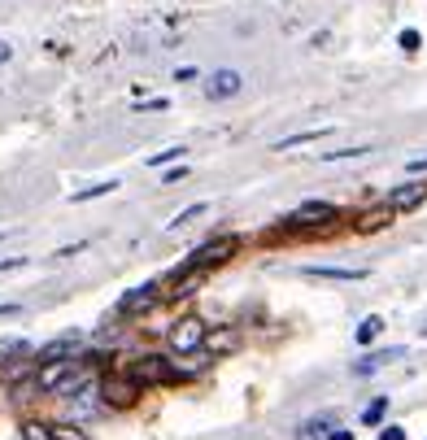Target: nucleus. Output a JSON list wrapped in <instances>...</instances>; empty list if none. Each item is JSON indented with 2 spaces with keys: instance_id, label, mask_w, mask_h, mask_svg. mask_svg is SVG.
<instances>
[{
  "instance_id": "nucleus-12",
  "label": "nucleus",
  "mask_w": 427,
  "mask_h": 440,
  "mask_svg": "<svg viewBox=\"0 0 427 440\" xmlns=\"http://www.w3.org/2000/svg\"><path fill=\"white\" fill-rule=\"evenodd\" d=\"M384 332V318L380 314H371V318H362V327H357V345H371L375 336Z\"/></svg>"
},
{
  "instance_id": "nucleus-2",
  "label": "nucleus",
  "mask_w": 427,
  "mask_h": 440,
  "mask_svg": "<svg viewBox=\"0 0 427 440\" xmlns=\"http://www.w3.org/2000/svg\"><path fill=\"white\" fill-rule=\"evenodd\" d=\"M166 340H170V353H196V349L209 345V332L196 314H184L166 327Z\"/></svg>"
},
{
  "instance_id": "nucleus-10",
  "label": "nucleus",
  "mask_w": 427,
  "mask_h": 440,
  "mask_svg": "<svg viewBox=\"0 0 427 440\" xmlns=\"http://www.w3.org/2000/svg\"><path fill=\"white\" fill-rule=\"evenodd\" d=\"M423 197H427V184H405V188H397L388 197V209H414Z\"/></svg>"
},
{
  "instance_id": "nucleus-5",
  "label": "nucleus",
  "mask_w": 427,
  "mask_h": 440,
  "mask_svg": "<svg viewBox=\"0 0 427 440\" xmlns=\"http://www.w3.org/2000/svg\"><path fill=\"white\" fill-rule=\"evenodd\" d=\"M79 345H83V336H79V332H65V336H57V340H48V345L35 353V366H48V362H70Z\"/></svg>"
},
{
  "instance_id": "nucleus-8",
  "label": "nucleus",
  "mask_w": 427,
  "mask_h": 440,
  "mask_svg": "<svg viewBox=\"0 0 427 440\" xmlns=\"http://www.w3.org/2000/svg\"><path fill=\"white\" fill-rule=\"evenodd\" d=\"M240 88H244V74H240V70H214V74H209V83H205L209 101H227V96H240Z\"/></svg>"
},
{
  "instance_id": "nucleus-6",
  "label": "nucleus",
  "mask_w": 427,
  "mask_h": 440,
  "mask_svg": "<svg viewBox=\"0 0 427 440\" xmlns=\"http://www.w3.org/2000/svg\"><path fill=\"white\" fill-rule=\"evenodd\" d=\"M157 305V284H144V288H131L127 297L118 301V314L122 318H136V314H149Z\"/></svg>"
},
{
  "instance_id": "nucleus-18",
  "label": "nucleus",
  "mask_w": 427,
  "mask_h": 440,
  "mask_svg": "<svg viewBox=\"0 0 427 440\" xmlns=\"http://www.w3.org/2000/svg\"><path fill=\"white\" fill-rule=\"evenodd\" d=\"M236 340H240L236 332H223L218 340H209V345H214V353H227V349H236Z\"/></svg>"
},
{
  "instance_id": "nucleus-7",
  "label": "nucleus",
  "mask_w": 427,
  "mask_h": 440,
  "mask_svg": "<svg viewBox=\"0 0 427 440\" xmlns=\"http://www.w3.org/2000/svg\"><path fill=\"white\" fill-rule=\"evenodd\" d=\"M332 218H336V205L305 201L301 209H292V214H288V227H319V222H332Z\"/></svg>"
},
{
  "instance_id": "nucleus-26",
  "label": "nucleus",
  "mask_w": 427,
  "mask_h": 440,
  "mask_svg": "<svg viewBox=\"0 0 427 440\" xmlns=\"http://www.w3.org/2000/svg\"><path fill=\"white\" fill-rule=\"evenodd\" d=\"M26 262V257H9V262H0V275H5V270H13V266H22Z\"/></svg>"
},
{
  "instance_id": "nucleus-24",
  "label": "nucleus",
  "mask_w": 427,
  "mask_h": 440,
  "mask_svg": "<svg viewBox=\"0 0 427 440\" xmlns=\"http://www.w3.org/2000/svg\"><path fill=\"white\" fill-rule=\"evenodd\" d=\"M57 440H88V436H79L74 427H57Z\"/></svg>"
},
{
  "instance_id": "nucleus-16",
  "label": "nucleus",
  "mask_w": 427,
  "mask_h": 440,
  "mask_svg": "<svg viewBox=\"0 0 427 440\" xmlns=\"http://www.w3.org/2000/svg\"><path fill=\"white\" fill-rule=\"evenodd\" d=\"M113 188H118V184H113V179H109V184H92V188H83V192H74V201H92V197H105V192H113Z\"/></svg>"
},
{
  "instance_id": "nucleus-22",
  "label": "nucleus",
  "mask_w": 427,
  "mask_h": 440,
  "mask_svg": "<svg viewBox=\"0 0 427 440\" xmlns=\"http://www.w3.org/2000/svg\"><path fill=\"white\" fill-rule=\"evenodd\" d=\"M192 79H196L192 66H179V70H175V83H192Z\"/></svg>"
},
{
  "instance_id": "nucleus-4",
  "label": "nucleus",
  "mask_w": 427,
  "mask_h": 440,
  "mask_svg": "<svg viewBox=\"0 0 427 440\" xmlns=\"http://www.w3.org/2000/svg\"><path fill=\"white\" fill-rule=\"evenodd\" d=\"M136 397H144V384L136 380V375H105L101 380V401L113 405V410L136 405Z\"/></svg>"
},
{
  "instance_id": "nucleus-23",
  "label": "nucleus",
  "mask_w": 427,
  "mask_h": 440,
  "mask_svg": "<svg viewBox=\"0 0 427 440\" xmlns=\"http://www.w3.org/2000/svg\"><path fill=\"white\" fill-rule=\"evenodd\" d=\"M380 440H405V427H384Z\"/></svg>"
},
{
  "instance_id": "nucleus-27",
  "label": "nucleus",
  "mask_w": 427,
  "mask_h": 440,
  "mask_svg": "<svg viewBox=\"0 0 427 440\" xmlns=\"http://www.w3.org/2000/svg\"><path fill=\"white\" fill-rule=\"evenodd\" d=\"M410 170H414V174H427V157H423V161H410Z\"/></svg>"
},
{
  "instance_id": "nucleus-11",
  "label": "nucleus",
  "mask_w": 427,
  "mask_h": 440,
  "mask_svg": "<svg viewBox=\"0 0 427 440\" xmlns=\"http://www.w3.org/2000/svg\"><path fill=\"white\" fill-rule=\"evenodd\" d=\"M405 349H384V353H366L362 362L353 366V375H371V370H380V366H388V362H397Z\"/></svg>"
},
{
  "instance_id": "nucleus-30",
  "label": "nucleus",
  "mask_w": 427,
  "mask_h": 440,
  "mask_svg": "<svg viewBox=\"0 0 427 440\" xmlns=\"http://www.w3.org/2000/svg\"><path fill=\"white\" fill-rule=\"evenodd\" d=\"M0 314H18V305H13V301H9V305H0Z\"/></svg>"
},
{
  "instance_id": "nucleus-28",
  "label": "nucleus",
  "mask_w": 427,
  "mask_h": 440,
  "mask_svg": "<svg viewBox=\"0 0 427 440\" xmlns=\"http://www.w3.org/2000/svg\"><path fill=\"white\" fill-rule=\"evenodd\" d=\"M327 440H353V432H340V427H336V432L327 436Z\"/></svg>"
},
{
  "instance_id": "nucleus-29",
  "label": "nucleus",
  "mask_w": 427,
  "mask_h": 440,
  "mask_svg": "<svg viewBox=\"0 0 427 440\" xmlns=\"http://www.w3.org/2000/svg\"><path fill=\"white\" fill-rule=\"evenodd\" d=\"M5 61H9V44L0 40V66H5Z\"/></svg>"
},
{
  "instance_id": "nucleus-21",
  "label": "nucleus",
  "mask_w": 427,
  "mask_h": 440,
  "mask_svg": "<svg viewBox=\"0 0 427 440\" xmlns=\"http://www.w3.org/2000/svg\"><path fill=\"white\" fill-rule=\"evenodd\" d=\"M401 48H405V53H414V48H419V31H401Z\"/></svg>"
},
{
  "instance_id": "nucleus-19",
  "label": "nucleus",
  "mask_w": 427,
  "mask_h": 440,
  "mask_svg": "<svg viewBox=\"0 0 427 440\" xmlns=\"http://www.w3.org/2000/svg\"><path fill=\"white\" fill-rule=\"evenodd\" d=\"M179 153H184V149H161V153H153V157H149V166H170V161H175Z\"/></svg>"
},
{
  "instance_id": "nucleus-20",
  "label": "nucleus",
  "mask_w": 427,
  "mask_h": 440,
  "mask_svg": "<svg viewBox=\"0 0 427 440\" xmlns=\"http://www.w3.org/2000/svg\"><path fill=\"white\" fill-rule=\"evenodd\" d=\"M205 209H209L205 201H196V205H188V209H184V214H179L175 222H192V218H201V214H205Z\"/></svg>"
},
{
  "instance_id": "nucleus-17",
  "label": "nucleus",
  "mask_w": 427,
  "mask_h": 440,
  "mask_svg": "<svg viewBox=\"0 0 427 440\" xmlns=\"http://www.w3.org/2000/svg\"><path fill=\"white\" fill-rule=\"evenodd\" d=\"M319 136H327V127H319V131H301V136L279 140V149H292V144H309V140H319Z\"/></svg>"
},
{
  "instance_id": "nucleus-3",
  "label": "nucleus",
  "mask_w": 427,
  "mask_h": 440,
  "mask_svg": "<svg viewBox=\"0 0 427 440\" xmlns=\"http://www.w3.org/2000/svg\"><path fill=\"white\" fill-rule=\"evenodd\" d=\"M127 375H136L144 388H157V384H175L179 380V366L170 362V357H161V353H144V357L131 362Z\"/></svg>"
},
{
  "instance_id": "nucleus-13",
  "label": "nucleus",
  "mask_w": 427,
  "mask_h": 440,
  "mask_svg": "<svg viewBox=\"0 0 427 440\" xmlns=\"http://www.w3.org/2000/svg\"><path fill=\"white\" fill-rule=\"evenodd\" d=\"M384 414H388V397H380V401H371L366 410H362V423H366V427H380V423H384Z\"/></svg>"
},
{
  "instance_id": "nucleus-14",
  "label": "nucleus",
  "mask_w": 427,
  "mask_h": 440,
  "mask_svg": "<svg viewBox=\"0 0 427 440\" xmlns=\"http://www.w3.org/2000/svg\"><path fill=\"white\" fill-rule=\"evenodd\" d=\"M22 440H57V427H48V423H26Z\"/></svg>"
},
{
  "instance_id": "nucleus-25",
  "label": "nucleus",
  "mask_w": 427,
  "mask_h": 440,
  "mask_svg": "<svg viewBox=\"0 0 427 440\" xmlns=\"http://www.w3.org/2000/svg\"><path fill=\"white\" fill-rule=\"evenodd\" d=\"M179 179H188V170H184V166H175V170H166V184H179Z\"/></svg>"
},
{
  "instance_id": "nucleus-15",
  "label": "nucleus",
  "mask_w": 427,
  "mask_h": 440,
  "mask_svg": "<svg viewBox=\"0 0 427 440\" xmlns=\"http://www.w3.org/2000/svg\"><path fill=\"white\" fill-rule=\"evenodd\" d=\"M323 432H336V427H332V418H314V423H305V427H301V440H319Z\"/></svg>"
},
{
  "instance_id": "nucleus-1",
  "label": "nucleus",
  "mask_w": 427,
  "mask_h": 440,
  "mask_svg": "<svg viewBox=\"0 0 427 440\" xmlns=\"http://www.w3.org/2000/svg\"><path fill=\"white\" fill-rule=\"evenodd\" d=\"M236 249H240V240H236V236H214V240H205V244H201V249H192V253H188V262L175 270V279H184V275H192V270L223 266Z\"/></svg>"
},
{
  "instance_id": "nucleus-9",
  "label": "nucleus",
  "mask_w": 427,
  "mask_h": 440,
  "mask_svg": "<svg viewBox=\"0 0 427 440\" xmlns=\"http://www.w3.org/2000/svg\"><path fill=\"white\" fill-rule=\"evenodd\" d=\"M309 279H344V284H357L366 279V270H349V266H305Z\"/></svg>"
}]
</instances>
